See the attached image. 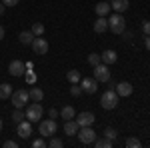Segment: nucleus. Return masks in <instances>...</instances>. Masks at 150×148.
<instances>
[{
	"label": "nucleus",
	"instance_id": "42",
	"mask_svg": "<svg viewBox=\"0 0 150 148\" xmlns=\"http://www.w3.org/2000/svg\"><path fill=\"white\" fill-rule=\"evenodd\" d=\"M2 126H4V124H2V118H0V130H2Z\"/></svg>",
	"mask_w": 150,
	"mask_h": 148
},
{
	"label": "nucleus",
	"instance_id": "10",
	"mask_svg": "<svg viewBox=\"0 0 150 148\" xmlns=\"http://www.w3.org/2000/svg\"><path fill=\"white\" fill-rule=\"evenodd\" d=\"M82 92H86V94H94V92L98 90V80L94 78H82Z\"/></svg>",
	"mask_w": 150,
	"mask_h": 148
},
{
	"label": "nucleus",
	"instance_id": "33",
	"mask_svg": "<svg viewBox=\"0 0 150 148\" xmlns=\"http://www.w3.org/2000/svg\"><path fill=\"white\" fill-rule=\"evenodd\" d=\"M142 32L146 36H150V20H144V22H142Z\"/></svg>",
	"mask_w": 150,
	"mask_h": 148
},
{
	"label": "nucleus",
	"instance_id": "3",
	"mask_svg": "<svg viewBox=\"0 0 150 148\" xmlns=\"http://www.w3.org/2000/svg\"><path fill=\"white\" fill-rule=\"evenodd\" d=\"M118 94H116V90H106L100 96V104H102L104 110H114L116 106H118Z\"/></svg>",
	"mask_w": 150,
	"mask_h": 148
},
{
	"label": "nucleus",
	"instance_id": "36",
	"mask_svg": "<svg viewBox=\"0 0 150 148\" xmlns=\"http://www.w3.org/2000/svg\"><path fill=\"white\" fill-rule=\"evenodd\" d=\"M2 146H4V148H16V142H14V140H6Z\"/></svg>",
	"mask_w": 150,
	"mask_h": 148
},
{
	"label": "nucleus",
	"instance_id": "26",
	"mask_svg": "<svg viewBox=\"0 0 150 148\" xmlns=\"http://www.w3.org/2000/svg\"><path fill=\"white\" fill-rule=\"evenodd\" d=\"M30 32H32L34 36H42V34H44V24L34 22V24H32V28H30Z\"/></svg>",
	"mask_w": 150,
	"mask_h": 148
},
{
	"label": "nucleus",
	"instance_id": "37",
	"mask_svg": "<svg viewBox=\"0 0 150 148\" xmlns=\"http://www.w3.org/2000/svg\"><path fill=\"white\" fill-rule=\"evenodd\" d=\"M48 116H50V118H56V116H58V110H56V108H50V110H48Z\"/></svg>",
	"mask_w": 150,
	"mask_h": 148
},
{
	"label": "nucleus",
	"instance_id": "27",
	"mask_svg": "<svg viewBox=\"0 0 150 148\" xmlns=\"http://www.w3.org/2000/svg\"><path fill=\"white\" fill-rule=\"evenodd\" d=\"M126 146L128 148H140V146H142V142H140L138 138L130 136V138H126Z\"/></svg>",
	"mask_w": 150,
	"mask_h": 148
},
{
	"label": "nucleus",
	"instance_id": "38",
	"mask_svg": "<svg viewBox=\"0 0 150 148\" xmlns=\"http://www.w3.org/2000/svg\"><path fill=\"white\" fill-rule=\"evenodd\" d=\"M122 36H124V40H132V32H126V30H124V32H122Z\"/></svg>",
	"mask_w": 150,
	"mask_h": 148
},
{
	"label": "nucleus",
	"instance_id": "11",
	"mask_svg": "<svg viewBox=\"0 0 150 148\" xmlns=\"http://www.w3.org/2000/svg\"><path fill=\"white\" fill-rule=\"evenodd\" d=\"M32 50H34L36 54H46L48 52V42L44 38H34V40H32Z\"/></svg>",
	"mask_w": 150,
	"mask_h": 148
},
{
	"label": "nucleus",
	"instance_id": "15",
	"mask_svg": "<svg viewBox=\"0 0 150 148\" xmlns=\"http://www.w3.org/2000/svg\"><path fill=\"white\" fill-rule=\"evenodd\" d=\"M114 90H116L118 96H130L134 88H132V84H130V82H120V84H116Z\"/></svg>",
	"mask_w": 150,
	"mask_h": 148
},
{
	"label": "nucleus",
	"instance_id": "35",
	"mask_svg": "<svg viewBox=\"0 0 150 148\" xmlns=\"http://www.w3.org/2000/svg\"><path fill=\"white\" fill-rule=\"evenodd\" d=\"M18 2H20V0H2V4H4V6H16Z\"/></svg>",
	"mask_w": 150,
	"mask_h": 148
},
{
	"label": "nucleus",
	"instance_id": "16",
	"mask_svg": "<svg viewBox=\"0 0 150 148\" xmlns=\"http://www.w3.org/2000/svg\"><path fill=\"white\" fill-rule=\"evenodd\" d=\"M78 122L74 120V118H70V120H64V132L68 134V136H74L76 132H78Z\"/></svg>",
	"mask_w": 150,
	"mask_h": 148
},
{
	"label": "nucleus",
	"instance_id": "30",
	"mask_svg": "<svg viewBox=\"0 0 150 148\" xmlns=\"http://www.w3.org/2000/svg\"><path fill=\"white\" fill-rule=\"evenodd\" d=\"M32 148H48V142L44 138H36V140H32Z\"/></svg>",
	"mask_w": 150,
	"mask_h": 148
},
{
	"label": "nucleus",
	"instance_id": "2",
	"mask_svg": "<svg viewBox=\"0 0 150 148\" xmlns=\"http://www.w3.org/2000/svg\"><path fill=\"white\" fill-rule=\"evenodd\" d=\"M56 120L54 118H48V120H40V124H38V132H40V136L42 138H50L56 134Z\"/></svg>",
	"mask_w": 150,
	"mask_h": 148
},
{
	"label": "nucleus",
	"instance_id": "14",
	"mask_svg": "<svg viewBox=\"0 0 150 148\" xmlns=\"http://www.w3.org/2000/svg\"><path fill=\"white\" fill-rule=\"evenodd\" d=\"M100 60H102V64L110 66V64H114L116 60H118V54H116L114 50H104L102 54H100Z\"/></svg>",
	"mask_w": 150,
	"mask_h": 148
},
{
	"label": "nucleus",
	"instance_id": "13",
	"mask_svg": "<svg viewBox=\"0 0 150 148\" xmlns=\"http://www.w3.org/2000/svg\"><path fill=\"white\" fill-rule=\"evenodd\" d=\"M108 30V18L106 16H98L96 22H94V32L96 34H104Z\"/></svg>",
	"mask_w": 150,
	"mask_h": 148
},
{
	"label": "nucleus",
	"instance_id": "28",
	"mask_svg": "<svg viewBox=\"0 0 150 148\" xmlns=\"http://www.w3.org/2000/svg\"><path fill=\"white\" fill-rule=\"evenodd\" d=\"M100 62H102V60H100V54H96V52H94V54H88V64H90V66H98Z\"/></svg>",
	"mask_w": 150,
	"mask_h": 148
},
{
	"label": "nucleus",
	"instance_id": "25",
	"mask_svg": "<svg viewBox=\"0 0 150 148\" xmlns=\"http://www.w3.org/2000/svg\"><path fill=\"white\" fill-rule=\"evenodd\" d=\"M92 144H96V148H110L112 146V140H108V138H96Z\"/></svg>",
	"mask_w": 150,
	"mask_h": 148
},
{
	"label": "nucleus",
	"instance_id": "7",
	"mask_svg": "<svg viewBox=\"0 0 150 148\" xmlns=\"http://www.w3.org/2000/svg\"><path fill=\"white\" fill-rule=\"evenodd\" d=\"M16 134L20 138H30V134H32V122L28 118H24L22 122H18L16 124Z\"/></svg>",
	"mask_w": 150,
	"mask_h": 148
},
{
	"label": "nucleus",
	"instance_id": "40",
	"mask_svg": "<svg viewBox=\"0 0 150 148\" xmlns=\"http://www.w3.org/2000/svg\"><path fill=\"white\" fill-rule=\"evenodd\" d=\"M4 10H6V6H4V4H2V2H0V16H2V14H4Z\"/></svg>",
	"mask_w": 150,
	"mask_h": 148
},
{
	"label": "nucleus",
	"instance_id": "32",
	"mask_svg": "<svg viewBox=\"0 0 150 148\" xmlns=\"http://www.w3.org/2000/svg\"><path fill=\"white\" fill-rule=\"evenodd\" d=\"M104 138H108V140H112V142H114L116 130H114V128H106V130H104Z\"/></svg>",
	"mask_w": 150,
	"mask_h": 148
},
{
	"label": "nucleus",
	"instance_id": "4",
	"mask_svg": "<svg viewBox=\"0 0 150 148\" xmlns=\"http://www.w3.org/2000/svg\"><path fill=\"white\" fill-rule=\"evenodd\" d=\"M26 118L30 120V122H40L42 120V114H44V108H42V104L40 102H32L26 106Z\"/></svg>",
	"mask_w": 150,
	"mask_h": 148
},
{
	"label": "nucleus",
	"instance_id": "41",
	"mask_svg": "<svg viewBox=\"0 0 150 148\" xmlns=\"http://www.w3.org/2000/svg\"><path fill=\"white\" fill-rule=\"evenodd\" d=\"M2 38H4V28L0 26V40H2Z\"/></svg>",
	"mask_w": 150,
	"mask_h": 148
},
{
	"label": "nucleus",
	"instance_id": "24",
	"mask_svg": "<svg viewBox=\"0 0 150 148\" xmlns=\"http://www.w3.org/2000/svg\"><path fill=\"white\" fill-rule=\"evenodd\" d=\"M24 118H26V114L22 112V108H14V112H12V122L18 124V122H22Z\"/></svg>",
	"mask_w": 150,
	"mask_h": 148
},
{
	"label": "nucleus",
	"instance_id": "29",
	"mask_svg": "<svg viewBox=\"0 0 150 148\" xmlns=\"http://www.w3.org/2000/svg\"><path fill=\"white\" fill-rule=\"evenodd\" d=\"M48 146H50V148H62V146H64V142H62L60 138L50 136V140H48Z\"/></svg>",
	"mask_w": 150,
	"mask_h": 148
},
{
	"label": "nucleus",
	"instance_id": "6",
	"mask_svg": "<svg viewBox=\"0 0 150 148\" xmlns=\"http://www.w3.org/2000/svg\"><path fill=\"white\" fill-rule=\"evenodd\" d=\"M76 134H78L82 144H92L94 140H96V132L92 130V126H80Z\"/></svg>",
	"mask_w": 150,
	"mask_h": 148
},
{
	"label": "nucleus",
	"instance_id": "18",
	"mask_svg": "<svg viewBox=\"0 0 150 148\" xmlns=\"http://www.w3.org/2000/svg\"><path fill=\"white\" fill-rule=\"evenodd\" d=\"M94 10H96L98 16H108L112 8H110V4H108V2H98V4L94 6Z\"/></svg>",
	"mask_w": 150,
	"mask_h": 148
},
{
	"label": "nucleus",
	"instance_id": "19",
	"mask_svg": "<svg viewBox=\"0 0 150 148\" xmlns=\"http://www.w3.org/2000/svg\"><path fill=\"white\" fill-rule=\"evenodd\" d=\"M18 40H20L22 44H32V40H34V34H32L30 30H22V32L18 34Z\"/></svg>",
	"mask_w": 150,
	"mask_h": 148
},
{
	"label": "nucleus",
	"instance_id": "20",
	"mask_svg": "<svg viewBox=\"0 0 150 148\" xmlns=\"http://www.w3.org/2000/svg\"><path fill=\"white\" fill-rule=\"evenodd\" d=\"M12 94V86L8 82H4V84H0V100H6V98H10Z\"/></svg>",
	"mask_w": 150,
	"mask_h": 148
},
{
	"label": "nucleus",
	"instance_id": "8",
	"mask_svg": "<svg viewBox=\"0 0 150 148\" xmlns=\"http://www.w3.org/2000/svg\"><path fill=\"white\" fill-rule=\"evenodd\" d=\"M94 78L98 80V82H108L110 80V70L106 64H98V66H94Z\"/></svg>",
	"mask_w": 150,
	"mask_h": 148
},
{
	"label": "nucleus",
	"instance_id": "31",
	"mask_svg": "<svg viewBox=\"0 0 150 148\" xmlns=\"http://www.w3.org/2000/svg\"><path fill=\"white\" fill-rule=\"evenodd\" d=\"M24 78H26V82H28V84H34V82H36V74L32 72V70H26Z\"/></svg>",
	"mask_w": 150,
	"mask_h": 148
},
{
	"label": "nucleus",
	"instance_id": "17",
	"mask_svg": "<svg viewBox=\"0 0 150 148\" xmlns=\"http://www.w3.org/2000/svg\"><path fill=\"white\" fill-rule=\"evenodd\" d=\"M128 6H130V2L128 0H112V4H110V8L118 14H122V12L128 10Z\"/></svg>",
	"mask_w": 150,
	"mask_h": 148
},
{
	"label": "nucleus",
	"instance_id": "23",
	"mask_svg": "<svg viewBox=\"0 0 150 148\" xmlns=\"http://www.w3.org/2000/svg\"><path fill=\"white\" fill-rule=\"evenodd\" d=\"M66 78H68L70 84H78L80 82V72L78 70H68L66 72Z\"/></svg>",
	"mask_w": 150,
	"mask_h": 148
},
{
	"label": "nucleus",
	"instance_id": "22",
	"mask_svg": "<svg viewBox=\"0 0 150 148\" xmlns=\"http://www.w3.org/2000/svg\"><path fill=\"white\" fill-rule=\"evenodd\" d=\"M60 116H62L64 120H70V118H74V116H76V110H74L72 106H64V108L60 110Z\"/></svg>",
	"mask_w": 150,
	"mask_h": 148
},
{
	"label": "nucleus",
	"instance_id": "9",
	"mask_svg": "<svg viewBox=\"0 0 150 148\" xmlns=\"http://www.w3.org/2000/svg\"><path fill=\"white\" fill-rule=\"evenodd\" d=\"M8 72H10V76H24L26 74V64L20 62V60H12L8 64Z\"/></svg>",
	"mask_w": 150,
	"mask_h": 148
},
{
	"label": "nucleus",
	"instance_id": "5",
	"mask_svg": "<svg viewBox=\"0 0 150 148\" xmlns=\"http://www.w3.org/2000/svg\"><path fill=\"white\" fill-rule=\"evenodd\" d=\"M10 100H12V104H14V108H24V106L28 104V100H30V94H28V90L20 88V90H16V92L10 94Z\"/></svg>",
	"mask_w": 150,
	"mask_h": 148
},
{
	"label": "nucleus",
	"instance_id": "21",
	"mask_svg": "<svg viewBox=\"0 0 150 148\" xmlns=\"http://www.w3.org/2000/svg\"><path fill=\"white\" fill-rule=\"evenodd\" d=\"M28 94H30L32 102H40V100L44 98V92H42V88H32V90H28Z\"/></svg>",
	"mask_w": 150,
	"mask_h": 148
},
{
	"label": "nucleus",
	"instance_id": "1",
	"mask_svg": "<svg viewBox=\"0 0 150 148\" xmlns=\"http://www.w3.org/2000/svg\"><path fill=\"white\" fill-rule=\"evenodd\" d=\"M108 30H112V34H122L124 30H126V20H124V16L122 14H110V18H108Z\"/></svg>",
	"mask_w": 150,
	"mask_h": 148
},
{
	"label": "nucleus",
	"instance_id": "39",
	"mask_svg": "<svg viewBox=\"0 0 150 148\" xmlns=\"http://www.w3.org/2000/svg\"><path fill=\"white\" fill-rule=\"evenodd\" d=\"M144 46L150 50V36H146V38H144Z\"/></svg>",
	"mask_w": 150,
	"mask_h": 148
},
{
	"label": "nucleus",
	"instance_id": "12",
	"mask_svg": "<svg viewBox=\"0 0 150 148\" xmlns=\"http://www.w3.org/2000/svg\"><path fill=\"white\" fill-rule=\"evenodd\" d=\"M94 120H96V116H94L92 112H80V116L76 118L78 126H92Z\"/></svg>",
	"mask_w": 150,
	"mask_h": 148
},
{
	"label": "nucleus",
	"instance_id": "34",
	"mask_svg": "<svg viewBox=\"0 0 150 148\" xmlns=\"http://www.w3.org/2000/svg\"><path fill=\"white\" fill-rule=\"evenodd\" d=\"M80 92H82V88H80V86H76V84L70 88V94H72V96H80Z\"/></svg>",
	"mask_w": 150,
	"mask_h": 148
}]
</instances>
